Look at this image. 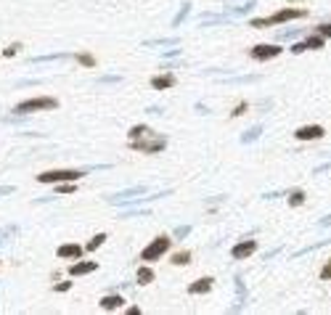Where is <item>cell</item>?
<instances>
[{"mask_svg":"<svg viewBox=\"0 0 331 315\" xmlns=\"http://www.w3.org/2000/svg\"><path fill=\"white\" fill-rule=\"evenodd\" d=\"M307 16V11L305 8H283L278 13H271V16H262V19H252L249 27H255V29H265V27H276V24H286L292 19H302Z\"/></svg>","mask_w":331,"mask_h":315,"instance_id":"obj_1","label":"cell"},{"mask_svg":"<svg viewBox=\"0 0 331 315\" xmlns=\"http://www.w3.org/2000/svg\"><path fill=\"white\" fill-rule=\"evenodd\" d=\"M164 146H167V138L164 135H154V130H146L140 138L130 140V149L140 151V154H159V151H164Z\"/></svg>","mask_w":331,"mask_h":315,"instance_id":"obj_2","label":"cell"},{"mask_svg":"<svg viewBox=\"0 0 331 315\" xmlns=\"http://www.w3.org/2000/svg\"><path fill=\"white\" fill-rule=\"evenodd\" d=\"M58 109V101L51 96H37V98H29L13 106V114H32V112H53Z\"/></svg>","mask_w":331,"mask_h":315,"instance_id":"obj_3","label":"cell"},{"mask_svg":"<svg viewBox=\"0 0 331 315\" xmlns=\"http://www.w3.org/2000/svg\"><path fill=\"white\" fill-rule=\"evenodd\" d=\"M170 246H172V239H170V236H156V239H154L143 251H140V260H143L146 265H149V262H156L159 257L167 255Z\"/></svg>","mask_w":331,"mask_h":315,"instance_id":"obj_4","label":"cell"},{"mask_svg":"<svg viewBox=\"0 0 331 315\" xmlns=\"http://www.w3.org/2000/svg\"><path fill=\"white\" fill-rule=\"evenodd\" d=\"M85 175L82 170H51V172H43V175H37V183H77Z\"/></svg>","mask_w":331,"mask_h":315,"instance_id":"obj_5","label":"cell"},{"mask_svg":"<svg viewBox=\"0 0 331 315\" xmlns=\"http://www.w3.org/2000/svg\"><path fill=\"white\" fill-rule=\"evenodd\" d=\"M278 53H281L278 45H255V48L249 51V56L255 58V61H271V58H276Z\"/></svg>","mask_w":331,"mask_h":315,"instance_id":"obj_6","label":"cell"},{"mask_svg":"<svg viewBox=\"0 0 331 315\" xmlns=\"http://www.w3.org/2000/svg\"><path fill=\"white\" fill-rule=\"evenodd\" d=\"M257 251V241L255 239H249V241H241V244H236L233 249H231V257L233 260H246V257H252Z\"/></svg>","mask_w":331,"mask_h":315,"instance_id":"obj_7","label":"cell"},{"mask_svg":"<svg viewBox=\"0 0 331 315\" xmlns=\"http://www.w3.org/2000/svg\"><path fill=\"white\" fill-rule=\"evenodd\" d=\"M82 246L80 244H61L58 249H56V255L61 257V260H80L82 257Z\"/></svg>","mask_w":331,"mask_h":315,"instance_id":"obj_8","label":"cell"},{"mask_svg":"<svg viewBox=\"0 0 331 315\" xmlns=\"http://www.w3.org/2000/svg\"><path fill=\"white\" fill-rule=\"evenodd\" d=\"M294 135H297V140H318V138H323V128L321 124H307V128H299Z\"/></svg>","mask_w":331,"mask_h":315,"instance_id":"obj_9","label":"cell"},{"mask_svg":"<svg viewBox=\"0 0 331 315\" xmlns=\"http://www.w3.org/2000/svg\"><path fill=\"white\" fill-rule=\"evenodd\" d=\"M172 85H175V77H172L170 72H167V74H156V77H151V88H154V90H170Z\"/></svg>","mask_w":331,"mask_h":315,"instance_id":"obj_10","label":"cell"},{"mask_svg":"<svg viewBox=\"0 0 331 315\" xmlns=\"http://www.w3.org/2000/svg\"><path fill=\"white\" fill-rule=\"evenodd\" d=\"M96 262H93V260H88V262H74L72 267H69V276L72 278H77V276H88V273H93V270H96Z\"/></svg>","mask_w":331,"mask_h":315,"instance_id":"obj_11","label":"cell"},{"mask_svg":"<svg viewBox=\"0 0 331 315\" xmlns=\"http://www.w3.org/2000/svg\"><path fill=\"white\" fill-rule=\"evenodd\" d=\"M210 289H212V278H207V276L199 278V281H194L191 286H188V291H191V294H207Z\"/></svg>","mask_w":331,"mask_h":315,"instance_id":"obj_12","label":"cell"},{"mask_svg":"<svg viewBox=\"0 0 331 315\" xmlns=\"http://www.w3.org/2000/svg\"><path fill=\"white\" fill-rule=\"evenodd\" d=\"M122 305H125V299L117 297V294H109V297L101 299V310H119Z\"/></svg>","mask_w":331,"mask_h":315,"instance_id":"obj_13","label":"cell"},{"mask_svg":"<svg viewBox=\"0 0 331 315\" xmlns=\"http://www.w3.org/2000/svg\"><path fill=\"white\" fill-rule=\"evenodd\" d=\"M135 281L140 283V286H149V283L154 281V270H151L149 265H143V267H140V270L135 273Z\"/></svg>","mask_w":331,"mask_h":315,"instance_id":"obj_14","label":"cell"},{"mask_svg":"<svg viewBox=\"0 0 331 315\" xmlns=\"http://www.w3.org/2000/svg\"><path fill=\"white\" fill-rule=\"evenodd\" d=\"M305 48H307V51H321V48H323V37L313 32V35L305 40Z\"/></svg>","mask_w":331,"mask_h":315,"instance_id":"obj_15","label":"cell"},{"mask_svg":"<svg viewBox=\"0 0 331 315\" xmlns=\"http://www.w3.org/2000/svg\"><path fill=\"white\" fill-rule=\"evenodd\" d=\"M106 239H109L106 233H96V236H93V239H90V241L85 244V251H96V249H98V246H101V244H104Z\"/></svg>","mask_w":331,"mask_h":315,"instance_id":"obj_16","label":"cell"},{"mask_svg":"<svg viewBox=\"0 0 331 315\" xmlns=\"http://www.w3.org/2000/svg\"><path fill=\"white\" fill-rule=\"evenodd\" d=\"M170 262L172 265H188V262H191V251H175Z\"/></svg>","mask_w":331,"mask_h":315,"instance_id":"obj_17","label":"cell"},{"mask_svg":"<svg viewBox=\"0 0 331 315\" xmlns=\"http://www.w3.org/2000/svg\"><path fill=\"white\" fill-rule=\"evenodd\" d=\"M74 58H77V61H80V64H82V67H96V58H93L90 53H77Z\"/></svg>","mask_w":331,"mask_h":315,"instance_id":"obj_18","label":"cell"},{"mask_svg":"<svg viewBox=\"0 0 331 315\" xmlns=\"http://www.w3.org/2000/svg\"><path fill=\"white\" fill-rule=\"evenodd\" d=\"M289 204H292V207H299V204H305V194H302V191L289 194Z\"/></svg>","mask_w":331,"mask_h":315,"instance_id":"obj_19","label":"cell"},{"mask_svg":"<svg viewBox=\"0 0 331 315\" xmlns=\"http://www.w3.org/2000/svg\"><path fill=\"white\" fill-rule=\"evenodd\" d=\"M315 35H321L323 40L331 37V24H318V27H315Z\"/></svg>","mask_w":331,"mask_h":315,"instance_id":"obj_20","label":"cell"},{"mask_svg":"<svg viewBox=\"0 0 331 315\" xmlns=\"http://www.w3.org/2000/svg\"><path fill=\"white\" fill-rule=\"evenodd\" d=\"M146 130H149L146 124H135V128H133V130H130L128 135H130V140H135V138H140V135H143Z\"/></svg>","mask_w":331,"mask_h":315,"instance_id":"obj_21","label":"cell"},{"mask_svg":"<svg viewBox=\"0 0 331 315\" xmlns=\"http://www.w3.org/2000/svg\"><path fill=\"white\" fill-rule=\"evenodd\" d=\"M74 191V185L67 180V183H56V194H72Z\"/></svg>","mask_w":331,"mask_h":315,"instance_id":"obj_22","label":"cell"},{"mask_svg":"<svg viewBox=\"0 0 331 315\" xmlns=\"http://www.w3.org/2000/svg\"><path fill=\"white\" fill-rule=\"evenodd\" d=\"M19 48H22V45H19V43H13V45H8V48L3 51V56H8V58H11V56H16V53H19Z\"/></svg>","mask_w":331,"mask_h":315,"instance_id":"obj_23","label":"cell"},{"mask_svg":"<svg viewBox=\"0 0 331 315\" xmlns=\"http://www.w3.org/2000/svg\"><path fill=\"white\" fill-rule=\"evenodd\" d=\"M289 51H292V53L297 56V53H305L307 48H305V43H294V45H292V48H289Z\"/></svg>","mask_w":331,"mask_h":315,"instance_id":"obj_24","label":"cell"},{"mask_svg":"<svg viewBox=\"0 0 331 315\" xmlns=\"http://www.w3.org/2000/svg\"><path fill=\"white\" fill-rule=\"evenodd\" d=\"M321 278H323V281H331V260L326 262V267L321 270Z\"/></svg>","mask_w":331,"mask_h":315,"instance_id":"obj_25","label":"cell"},{"mask_svg":"<svg viewBox=\"0 0 331 315\" xmlns=\"http://www.w3.org/2000/svg\"><path fill=\"white\" fill-rule=\"evenodd\" d=\"M244 112H246V101H241L239 106H236V109H233V117H241Z\"/></svg>","mask_w":331,"mask_h":315,"instance_id":"obj_26","label":"cell"},{"mask_svg":"<svg viewBox=\"0 0 331 315\" xmlns=\"http://www.w3.org/2000/svg\"><path fill=\"white\" fill-rule=\"evenodd\" d=\"M188 8H191V3H185V6H183V11L178 13V19H175V24H180V22H183V16H185V13H188Z\"/></svg>","mask_w":331,"mask_h":315,"instance_id":"obj_27","label":"cell"},{"mask_svg":"<svg viewBox=\"0 0 331 315\" xmlns=\"http://www.w3.org/2000/svg\"><path fill=\"white\" fill-rule=\"evenodd\" d=\"M72 289V283L69 281H64V283H56V291H69Z\"/></svg>","mask_w":331,"mask_h":315,"instance_id":"obj_28","label":"cell"},{"mask_svg":"<svg viewBox=\"0 0 331 315\" xmlns=\"http://www.w3.org/2000/svg\"><path fill=\"white\" fill-rule=\"evenodd\" d=\"M260 135V128H255V130H249L246 135H244V140H252V138H257Z\"/></svg>","mask_w":331,"mask_h":315,"instance_id":"obj_29","label":"cell"},{"mask_svg":"<svg viewBox=\"0 0 331 315\" xmlns=\"http://www.w3.org/2000/svg\"><path fill=\"white\" fill-rule=\"evenodd\" d=\"M318 225H321V228H328V225H331V215H328V217H323V220H321Z\"/></svg>","mask_w":331,"mask_h":315,"instance_id":"obj_30","label":"cell"}]
</instances>
